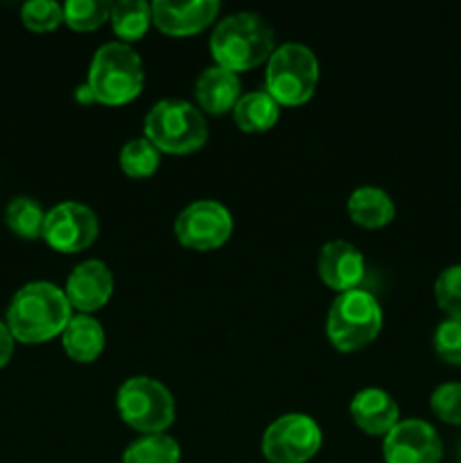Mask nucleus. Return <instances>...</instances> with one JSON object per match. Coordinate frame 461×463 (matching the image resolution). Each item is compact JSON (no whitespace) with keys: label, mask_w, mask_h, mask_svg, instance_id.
<instances>
[{"label":"nucleus","mask_w":461,"mask_h":463,"mask_svg":"<svg viewBox=\"0 0 461 463\" xmlns=\"http://www.w3.org/2000/svg\"><path fill=\"white\" fill-rule=\"evenodd\" d=\"M72 306L66 292L57 285L36 280L14 294L7 307V328L14 339L25 344H41L63 333Z\"/></svg>","instance_id":"1"},{"label":"nucleus","mask_w":461,"mask_h":463,"mask_svg":"<svg viewBox=\"0 0 461 463\" xmlns=\"http://www.w3.org/2000/svg\"><path fill=\"white\" fill-rule=\"evenodd\" d=\"M217 66L240 72L256 68L274 52V30L256 12H238L221 18L211 36Z\"/></svg>","instance_id":"2"},{"label":"nucleus","mask_w":461,"mask_h":463,"mask_svg":"<svg viewBox=\"0 0 461 463\" xmlns=\"http://www.w3.org/2000/svg\"><path fill=\"white\" fill-rule=\"evenodd\" d=\"M145 72L138 52L122 41L99 45L89 68V89L95 102L125 104L143 90Z\"/></svg>","instance_id":"3"},{"label":"nucleus","mask_w":461,"mask_h":463,"mask_svg":"<svg viewBox=\"0 0 461 463\" xmlns=\"http://www.w3.org/2000/svg\"><path fill=\"white\" fill-rule=\"evenodd\" d=\"M145 138L158 152L188 154L206 145L208 125L194 104L167 98L149 109L145 118Z\"/></svg>","instance_id":"4"},{"label":"nucleus","mask_w":461,"mask_h":463,"mask_svg":"<svg viewBox=\"0 0 461 463\" xmlns=\"http://www.w3.org/2000/svg\"><path fill=\"white\" fill-rule=\"evenodd\" d=\"M267 93L278 104H303L319 84L316 54L303 43H283L267 61Z\"/></svg>","instance_id":"5"},{"label":"nucleus","mask_w":461,"mask_h":463,"mask_svg":"<svg viewBox=\"0 0 461 463\" xmlns=\"http://www.w3.org/2000/svg\"><path fill=\"white\" fill-rule=\"evenodd\" d=\"M382 328V307L366 289L337 294L328 312V337L339 351H357L373 342Z\"/></svg>","instance_id":"6"},{"label":"nucleus","mask_w":461,"mask_h":463,"mask_svg":"<svg viewBox=\"0 0 461 463\" xmlns=\"http://www.w3.org/2000/svg\"><path fill=\"white\" fill-rule=\"evenodd\" d=\"M118 411L138 432L163 434L174 420V398L158 380L136 375L118 389Z\"/></svg>","instance_id":"7"},{"label":"nucleus","mask_w":461,"mask_h":463,"mask_svg":"<svg viewBox=\"0 0 461 463\" xmlns=\"http://www.w3.org/2000/svg\"><path fill=\"white\" fill-rule=\"evenodd\" d=\"M321 428L307 414H283L262 434V455L271 463H306L319 452Z\"/></svg>","instance_id":"8"},{"label":"nucleus","mask_w":461,"mask_h":463,"mask_svg":"<svg viewBox=\"0 0 461 463\" xmlns=\"http://www.w3.org/2000/svg\"><path fill=\"white\" fill-rule=\"evenodd\" d=\"M233 233V217L224 203L215 199H199L179 213L174 235L181 244L197 251L217 249Z\"/></svg>","instance_id":"9"},{"label":"nucleus","mask_w":461,"mask_h":463,"mask_svg":"<svg viewBox=\"0 0 461 463\" xmlns=\"http://www.w3.org/2000/svg\"><path fill=\"white\" fill-rule=\"evenodd\" d=\"M98 217L89 206L80 202L57 203L45 213L43 238L52 249L61 253H75L90 247L98 238Z\"/></svg>","instance_id":"10"},{"label":"nucleus","mask_w":461,"mask_h":463,"mask_svg":"<svg viewBox=\"0 0 461 463\" xmlns=\"http://www.w3.org/2000/svg\"><path fill=\"white\" fill-rule=\"evenodd\" d=\"M384 461L387 463H441L443 443L437 430L419 419L398 420L384 434Z\"/></svg>","instance_id":"11"},{"label":"nucleus","mask_w":461,"mask_h":463,"mask_svg":"<svg viewBox=\"0 0 461 463\" xmlns=\"http://www.w3.org/2000/svg\"><path fill=\"white\" fill-rule=\"evenodd\" d=\"M66 297L72 307L89 315V312L99 310L104 303L111 298L113 292V276L111 269L102 260H84L71 271L66 280Z\"/></svg>","instance_id":"12"},{"label":"nucleus","mask_w":461,"mask_h":463,"mask_svg":"<svg viewBox=\"0 0 461 463\" xmlns=\"http://www.w3.org/2000/svg\"><path fill=\"white\" fill-rule=\"evenodd\" d=\"M366 262L357 247L343 240L325 242L319 251V276L328 288L342 292L357 289V285L364 280Z\"/></svg>","instance_id":"13"},{"label":"nucleus","mask_w":461,"mask_h":463,"mask_svg":"<svg viewBox=\"0 0 461 463\" xmlns=\"http://www.w3.org/2000/svg\"><path fill=\"white\" fill-rule=\"evenodd\" d=\"M220 12L217 0H194V3H170L156 0L152 3V21L161 32L172 36H188L211 25Z\"/></svg>","instance_id":"14"},{"label":"nucleus","mask_w":461,"mask_h":463,"mask_svg":"<svg viewBox=\"0 0 461 463\" xmlns=\"http://www.w3.org/2000/svg\"><path fill=\"white\" fill-rule=\"evenodd\" d=\"M240 90H242V84H240L238 72L217 66V63L206 68L194 84L199 107L206 109L208 113H215V116L230 111L238 104Z\"/></svg>","instance_id":"15"},{"label":"nucleus","mask_w":461,"mask_h":463,"mask_svg":"<svg viewBox=\"0 0 461 463\" xmlns=\"http://www.w3.org/2000/svg\"><path fill=\"white\" fill-rule=\"evenodd\" d=\"M351 416L366 434H387L398 423V405L382 389H362L351 401Z\"/></svg>","instance_id":"16"},{"label":"nucleus","mask_w":461,"mask_h":463,"mask_svg":"<svg viewBox=\"0 0 461 463\" xmlns=\"http://www.w3.org/2000/svg\"><path fill=\"white\" fill-rule=\"evenodd\" d=\"M61 342L68 357L86 364V362H93L104 351L107 337H104V328L99 326L98 319H93L90 315H77L63 328Z\"/></svg>","instance_id":"17"},{"label":"nucleus","mask_w":461,"mask_h":463,"mask_svg":"<svg viewBox=\"0 0 461 463\" xmlns=\"http://www.w3.org/2000/svg\"><path fill=\"white\" fill-rule=\"evenodd\" d=\"M348 213L355 224L366 229H380L396 217L393 199L375 185H360L348 197Z\"/></svg>","instance_id":"18"},{"label":"nucleus","mask_w":461,"mask_h":463,"mask_svg":"<svg viewBox=\"0 0 461 463\" xmlns=\"http://www.w3.org/2000/svg\"><path fill=\"white\" fill-rule=\"evenodd\" d=\"M280 104L271 98L267 90H253V93L240 95L238 104L233 107L235 125L242 131H267L278 122Z\"/></svg>","instance_id":"19"},{"label":"nucleus","mask_w":461,"mask_h":463,"mask_svg":"<svg viewBox=\"0 0 461 463\" xmlns=\"http://www.w3.org/2000/svg\"><path fill=\"white\" fill-rule=\"evenodd\" d=\"M111 23L122 43L140 39L152 23V5L145 0H120L111 5Z\"/></svg>","instance_id":"20"},{"label":"nucleus","mask_w":461,"mask_h":463,"mask_svg":"<svg viewBox=\"0 0 461 463\" xmlns=\"http://www.w3.org/2000/svg\"><path fill=\"white\" fill-rule=\"evenodd\" d=\"M181 448L167 434H147L131 443L122 455V463H179Z\"/></svg>","instance_id":"21"},{"label":"nucleus","mask_w":461,"mask_h":463,"mask_svg":"<svg viewBox=\"0 0 461 463\" xmlns=\"http://www.w3.org/2000/svg\"><path fill=\"white\" fill-rule=\"evenodd\" d=\"M7 226L25 240H36L43 235L45 213L41 203L32 197H16L9 202L7 213H5Z\"/></svg>","instance_id":"22"},{"label":"nucleus","mask_w":461,"mask_h":463,"mask_svg":"<svg viewBox=\"0 0 461 463\" xmlns=\"http://www.w3.org/2000/svg\"><path fill=\"white\" fill-rule=\"evenodd\" d=\"M161 165V152L147 138H131L120 149V167L134 179L152 176Z\"/></svg>","instance_id":"23"},{"label":"nucleus","mask_w":461,"mask_h":463,"mask_svg":"<svg viewBox=\"0 0 461 463\" xmlns=\"http://www.w3.org/2000/svg\"><path fill=\"white\" fill-rule=\"evenodd\" d=\"M111 18V5L104 0H68L63 5V21L72 30L89 32Z\"/></svg>","instance_id":"24"},{"label":"nucleus","mask_w":461,"mask_h":463,"mask_svg":"<svg viewBox=\"0 0 461 463\" xmlns=\"http://www.w3.org/2000/svg\"><path fill=\"white\" fill-rule=\"evenodd\" d=\"M434 297L447 317H461V265L446 267L434 283Z\"/></svg>","instance_id":"25"},{"label":"nucleus","mask_w":461,"mask_h":463,"mask_svg":"<svg viewBox=\"0 0 461 463\" xmlns=\"http://www.w3.org/2000/svg\"><path fill=\"white\" fill-rule=\"evenodd\" d=\"M21 18L30 30L48 32L63 21V7L54 0H30L23 5Z\"/></svg>","instance_id":"26"},{"label":"nucleus","mask_w":461,"mask_h":463,"mask_svg":"<svg viewBox=\"0 0 461 463\" xmlns=\"http://www.w3.org/2000/svg\"><path fill=\"white\" fill-rule=\"evenodd\" d=\"M432 411L450 425H461V383H446L429 398Z\"/></svg>","instance_id":"27"},{"label":"nucleus","mask_w":461,"mask_h":463,"mask_svg":"<svg viewBox=\"0 0 461 463\" xmlns=\"http://www.w3.org/2000/svg\"><path fill=\"white\" fill-rule=\"evenodd\" d=\"M434 348L450 364H461V317H447L434 333Z\"/></svg>","instance_id":"28"},{"label":"nucleus","mask_w":461,"mask_h":463,"mask_svg":"<svg viewBox=\"0 0 461 463\" xmlns=\"http://www.w3.org/2000/svg\"><path fill=\"white\" fill-rule=\"evenodd\" d=\"M12 353H14V337L9 333L7 324L0 321V369L12 360Z\"/></svg>","instance_id":"29"}]
</instances>
